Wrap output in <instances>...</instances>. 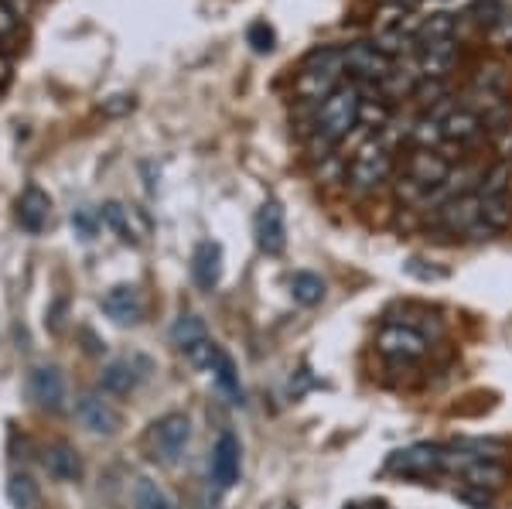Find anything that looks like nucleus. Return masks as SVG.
Segmentation results:
<instances>
[{
  "label": "nucleus",
  "mask_w": 512,
  "mask_h": 509,
  "mask_svg": "<svg viewBox=\"0 0 512 509\" xmlns=\"http://www.w3.org/2000/svg\"><path fill=\"white\" fill-rule=\"evenodd\" d=\"M345 82V52L342 48H318L304 59L301 72H297V100L304 106H318L321 100L335 93Z\"/></svg>",
  "instance_id": "obj_1"
},
{
  "label": "nucleus",
  "mask_w": 512,
  "mask_h": 509,
  "mask_svg": "<svg viewBox=\"0 0 512 509\" xmlns=\"http://www.w3.org/2000/svg\"><path fill=\"white\" fill-rule=\"evenodd\" d=\"M393 175V151H386L383 144L373 137H366V144H359L352 151V161H345V182L359 199L379 192Z\"/></svg>",
  "instance_id": "obj_2"
},
{
  "label": "nucleus",
  "mask_w": 512,
  "mask_h": 509,
  "mask_svg": "<svg viewBox=\"0 0 512 509\" xmlns=\"http://www.w3.org/2000/svg\"><path fill=\"white\" fill-rule=\"evenodd\" d=\"M345 52V72H349V82H355L359 89H369L383 82L386 76H390L393 62L390 55H383L379 48L373 45V41H359V45H349L342 48Z\"/></svg>",
  "instance_id": "obj_3"
},
{
  "label": "nucleus",
  "mask_w": 512,
  "mask_h": 509,
  "mask_svg": "<svg viewBox=\"0 0 512 509\" xmlns=\"http://www.w3.org/2000/svg\"><path fill=\"white\" fill-rule=\"evenodd\" d=\"M188 441H192V421H188L185 414H164L161 421H154L151 445H154V455H158L161 462H168V465L181 462Z\"/></svg>",
  "instance_id": "obj_4"
},
{
  "label": "nucleus",
  "mask_w": 512,
  "mask_h": 509,
  "mask_svg": "<svg viewBox=\"0 0 512 509\" xmlns=\"http://www.w3.org/2000/svg\"><path fill=\"white\" fill-rule=\"evenodd\" d=\"M376 349L383 352L386 359H393V363H414V359H420L427 352V339L410 325H386L383 332H379Z\"/></svg>",
  "instance_id": "obj_5"
},
{
  "label": "nucleus",
  "mask_w": 512,
  "mask_h": 509,
  "mask_svg": "<svg viewBox=\"0 0 512 509\" xmlns=\"http://www.w3.org/2000/svg\"><path fill=\"white\" fill-rule=\"evenodd\" d=\"M76 417L82 421V428H89L93 434L113 438L120 431V410L103 397V393H82L76 400Z\"/></svg>",
  "instance_id": "obj_6"
},
{
  "label": "nucleus",
  "mask_w": 512,
  "mask_h": 509,
  "mask_svg": "<svg viewBox=\"0 0 512 509\" xmlns=\"http://www.w3.org/2000/svg\"><path fill=\"white\" fill-rule=\"evenodd\" d=\"M451 168H454V164L444 158L441 151H417V154H410L403 178H410L417 188H424V199H427V195H431L434 188L451 175ZM420 205H424V202H420Z\"/></svg>",
  "instance_id": "obj_7"
},
{
  "label": "nucleus",
  "mask_w": 512,
  "mask_h": 509,
  "mask_svg": "<svg viewBox=\"0 0 512 509\" xmlns=\"http://www.w3.org/2000/svg\"><path fill=\"white\" fill-rule=\"evenodd\" d=\"M256 246H260L263 253H270V257H277V253H284L287 246V223H284V209H280V202H263L260 212H256Z\"/></svg>",
  "instance_id": "obj_8"
},
{
  "label": "nucleus",
  "mask_w": 512,
  "mask_h": 509,
  "mask_svg": "<svg viewBox=\"0 0 512 509\" xmlns=\"http://www.w3.org/2000/svg\"><path fill=\"white\" fill-rule=\"evenodd\" d=\"M28 393L41 410L65 407V376L59 366H35L28 373Z\"/></svg>",
  "instance_id": "obj_9"
},
{
  "label": "nucleus",
  "mask_w": 512,
  "mask_h": 509,
  "mask_svg": "<svg viewBox=\"0 0 512 509\" xmlns=\"http://www.w3.org/2000/svg\"><path fill=\"white\" fill-rule=\"evenodd\" d=\"M441 127H444V144H458V147L475 144L485 134L482 117L475 110H468L465 103H451L448 113L441 117Z\"/></svg>",
  "instance_id": "obj_10"
},
{
  "label": "nucleus",
  "mask_w": 512,
  "mask_h": 509,
  "mask_svg": "<svg viewBox=\"0 0 512 509\" xmlns=\"http://www.w3.org/2000/svg\"><path fill=\"white\" fill-rule=\"evenodd\" d=\"M444 458H448V451L437 445H410L390 458V469L400 475H431L444 469Z\"/></svg>",
  "instance_id": "obj_11"
},
{
  "label": "nucleus",
  "mask_w": 512,
  "mask_h": 509,
  "mask_svg": "<svg viewBox=\"0 0 512 509\" xmlns=\"http://www.w3.org/2000/svg\"><path fill=\"white\" fill-rule=\"evenodd\" d=\"M99 219H103L106 229L120 236L123 243H144L147 236V219L140 216L134 205H123V202H106L99 209Z\"/></svg>",
  "instance_id": "obj_12"
},
{
  "label": "nucleus",
  "mask_w": 512,
  "mask_h": 509,
  "mask_svg": "<svg viewBox=\"0 0 512 509\" xmlns=\"http://www.w3.org/2000/svg\"><path fill=\"white\" fill-rule=\"evenodd\" d=\"M103 311L113 318L117 325H140V318H144V298H140V291L134 284H117L110 287V291L103 294Z\"/></svg>",
  "instance_id": "obj_13"
},
{
  "label": "nucleus",
  "mask_w": 512,
  "mask_h": 509,
  "mask_svg": "<svg viewBox=\"0 0 512 509\" xmlns=\"http://www.w3.org/2000/svg\"><path fill=\"white\" fill-rule=\"evenodd\" d=\"M239 465H243V451H239V441L233 434H222L216 441V448H212V482H216L219 489H233L239 482Z\"/></svg>",
  "instance_id": "obj_14"
},
{
  "label": "nucleus",
  "mask_w": 512,
  "mask_h": 509,
  "mask_svg": "<svg viewBox=\"0 0 512 509\" xmlns=\"http://www.w3.org/2000/svg\"><path fill=\"white\" fill-rule=\"evenodd\" d=\"M147 366L140 356H127V359H113L110 366L103 369V390L106 393H130V390H137V383L147 376Z\"/></svg>",
  "instance_id": "obj_15"
},
{
  "label": "nucleus",
  "mask_w": 512,
  "mask_h": 509,
  "mask_svg": "<svg viewBox=\"0 0 512 509\" xmlns=\"http://www.w3.org/2000/svg\"><path fill=\"white\" fill-rule=\"evenodd\" d=\"M192 277L202 291H212L222 281V246L212 240H202L192 253Z\"/></svg>",
  "instance_id": "obj_16"
},
{
  "label": "nucleus",
  "mask_w": 512,
  "mask_h": 509,
  "mask_svg": "<svg viewBox=\"0 0 512 509\" xmlns=\"http://www.w3.org/2000/svg\"><path fill=\"white\" fill-rule=\"evenodd\" d=\"M52 219V199L48 192H41L38 185H28L18 199V223L28 229V233H41Z\"/></svg>",
  "instance_id": "obj_17"
},
{
  "label": "nucleus",
  "mask_w": 512,
  "mask_h": 509,
  "mask_svg": "<svg viewBox=\"0 0 512 509\" xmlns=\"http://www.w3.org/2000/svg\"><path fill=\"white\" fill-rule=\"evenodd\" d=\"M41 462H45L48 475H52L55 482H79L82 472H86V465H82V455L72 445H48L45 455H41Z\"/></svg>",
  "instance_id": "obj_18"
},
{
  "label": "nucleus",
  "mask_w": 512,
  "mask_h": 509,
  "mask_svg": "<svg viewBox=\"0 0 512 509\" xmlns=\"http://www.w3.org/2000/svg\"><path fill=\"white\" fill-rule=\"evenodd\" d=\"M454 35H458V21H454V14H448V11L431 14V18L414 24V48L444 45V41H454Z\"/></svg>",
  "instance_id": "obj_19"
},
{
  "label": "nucleus",
  "mask_w": 512,
  "mask_h": 509,
  "mask_svg": "<svg viewBox=\"0 0 512 509\" xmlns=\"http://www.w3.org/2000/svg\"><path fill=\"white\" fill-rule=\"evenodd\" d=\"M7 499H11V509H41V489L31 475L14 472L7 479Z\"/></svg>",
  "instance_id": "obj_20"
},
{
  "label": "nucleus",
  "mask_w": 512,
  "mask_h": 509,
  "mask_svg": "<svg viewBox=\"0 0 512 509\" xmlns=\"http://www.w3.org/2000/svg\"><path fill=\"white\" fill-rule=\"evenodd\" d=\"M291 294H294L297 305L315 308L325 301V281H321L318 274H311V270H297L291 277Z\"/></svg>",
  "instance_id": "obj_21"
},
{
  "label": "nucleus",
  "mask_w": 512,
  "mask_h": 509,
  "mask_svg": "<svg viewBox=\"0 0 512 509\" xmlns=\"http://www.w3.org/2000/svg\"><path fill=\"white\" fill-rule=\"evenodd\" d=\"M212 380L219 383V390L226 393L233 404H243V383H239V373H236V363L226 356V352H219L216 366H212Z\"/></svg>",
  "instance_id": "obj_22"
},
{
  "label": "nucleus",
  "mask_w": 512,
  "mask_h": 509,
  "mask_svg": "<svg viewBox=\"0 0 512 509\" xmlns=\"http://www.w3.org/2000/svg\"><path fill=\"white\" fill-rule=\"evenodd\" d=\"M171 339H175V346H178L181 352H185L188 346H195V342L209 339V332H205L202 318L192 315V311H185V315H181L178 322L171 325Z\"/></svg>",
  "instance_id": "obj_23"
},
{
  "label": "nucleus",
  "mask_w": 512,
  "mask_h": 509,
  "mask_svg": "<svg viewBox=\"0 0 512 509\" xmlns=\"http://www.w3.org/2000/svg\"><path fill=\"white\" fill-rule=\"evenodd\" d=\"M512 188V168L509 164H495L482 175V185H478L475 195H482V199H506Z\"/></svg>",
  "instance_id": "obj_24"
},
{
  "label": "nucleus",
  "mask_w": 512,
  "mask_h": 509,
  "mask_svg": "<svg viewBox=\"0 0 512 509\" xmlns=\"http://www.w3.org/2000/svg\"><path fill=\"white\" fill-rule=\"evenodd\" d=\"M134 509H175V503L168 499L158 482L151 479H137L134 482Z\"/></svg>",
  "instance_id": "obj_25"
},
{
  "label": "nucleus",
  "mask_w": 512,
  "mask_h": 509,
  "mask_svg": "<svg viewBox=\"0 0 512 509\" xmlns=\"http://www.w3.org/2000/svg\"><path fill=\"white\" fill-rule=\"evenodd\" d=\"M99 226H103L99 212H93V209H76V212H72V229H76L82 240H93Z\"/></svg>",
  "instance_id": "obj_26"
},
{
  "label": "nucleus",
  "mask_w": 512,
  "mask_h": 509,
  "mask_svg": "<svg viewBox=\"0 0 512 509\" xmlns=\"http://www.w3.org/2000/svg\"><path fill=\"white\" fill-rule=\"evenodd\" d=\"M246 41L253 45V52H270L274 48V31H270V24L267 21H256L250 24V31H246Z\"/></svg>",
  "instance_id": "obj_27"
},
{
  "label": "nucleus",
  "mask_w": 512,
  "mask_h": 509,
  "mask_svg": "<svg viewBox=\"0 0 512 509\" xmlns=\"http://www.w3.org/2000/svg\"><path fill=\"white\" fill-rule=\"evenodd\" d=\"M465 503H472V506H478V509H489L492 506V492H485V489H475V486H461V492H458Z\"/></svg>",
  "instance_id": "obj_28"
},
{
  "label": "nucleus",
  "mask_w": 512,
  "mask_h": 509,
  "mask_svg": "<svg viewBox=\"0 0 512 509\" xmlns=\"http://www.w3.org/2000/svg\"><path fill=\"white\" fill-rule=\"evenodd\" d=\"M414 4H420V0H396V7H403V11H407V7H414Z\"/></svg>",
  "instance_id": "obj_29"
},
{
  "label": "nucleus",
  "mask_w": 512,
  "mask_h": 509,
  "mask_svg": "<svg viewBox=\"0 0 512 509\" xmlns=\"http://www.w3.org/2000/svg\"><path fill=\"white\" fill-rule=\"evenodd\" d=\"M4 76H7V62L0 59V79H4Z\"/></svg>",
  "instance_id": "obj_30"
},
{
  "label": "nucleus",
  "mask_w": 512,
  "mask_h": 509,
  "mask_svg": "<svg viewBox=\"0 0 512 509\" xmlns=\"http://www.w3.org/2000/svg\"><path fill=\"white\" fill-rule=\"evenodd\" d=\"M284 509H297V506H284Z\"/></svg>",
  "instance_id": "obj_31"
},
{
  "label": "nucleus",
  "mask_w": 512,
  "mask_h": 509,
  "mask_svg": "<svg viewBox=\"0 0 512 509\" xmlns=\"http://www.w3.org/2000/svg\"><path fill=\"white\" fill-rule=\"evenodd\" d=\"M352 509H359V506H352Z\"/></svg>",
  "instance_id": "obj_32"
}]
</instances>
